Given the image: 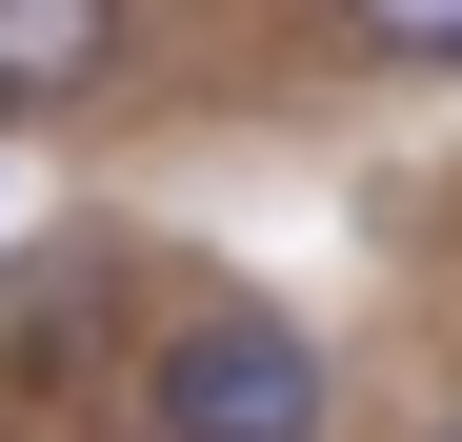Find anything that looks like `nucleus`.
Listing matches in <instances>:
<instances>
[{"mask_svg":"<svg viewBox=\"0 0 462 442\" xmlns=\"http://www.w3.org/2000/svg\"><path fill=\"white\" fill-rule=\"evenodd\" d=\"M141 442H342V362L301 302H262V281H201V302H162V342H141Z\"/></svg>","mask_w":462,"mask_h":442,"instance_id":"obj_1","label":"nucleus"},{"mask_svg":"<svg viewBox=\"0 0 462 442\" xmlns=\"http://www.w3.org/2000/svg\"><path fill=\"white\" fill-rule=\"evenodd\" d=\"M141 60V0H0V121H60Z\"/></svg>","mask_w":462,"mask_h":442,"instance_id":"obj_2","label":"nucleus"},{"mask_svg":"<svg viewBox=\"0 0 462 442\" xmlns=\"http://www.w3.org/2000/svg\"><path fill=\"white\" fill-rule=\"evenodd\" d=\"M322 21L382 60V81H462V0H322Z\"/></svg>","mask_w":462,"mask_h":442,"instance_id":"obj_3","label":"nucleus"},{"mask_svg":"<svg viewBox=\"0 0 462 442\" xmlns=\"http://www.w3.org/2000/svg\"><path fill=\"white\" fill-rule=\"evenodd\" d=\"M422 442H462V422H422Z\"/></svg>","mask_w":462,"mask_h":442,"instance_id":"obj_4","label":"nucleus"}]
</instances>
